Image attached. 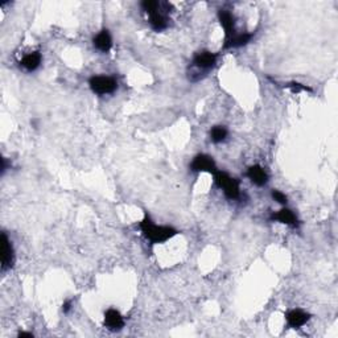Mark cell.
Segmentation results:
<instances>
[{"label": "cell", "mask_w": 338, "mask_h": 338, "mask_svg": "<svg viewBox=\"0 0 338 338\" xmlns=\"http://www.w3.org/2000/svg\"><path fill=\"white\" fill-rule=\"evenodd\" d=\"M90 89L92 92H96L98 96H106V94H111L114 92L118 87V82L111 77H106V76H94L90 78L89 81Z\"/></svg>", "instance_id": "3957f363"}, {"label": "cell", "mask_w": 338, "mask_h": 338, "mask_svg": "<svg viewBox=\"0 0 338 338\" xmlns=\"http://www.w3.org/2000/svg\"><path fill=\"white\" fill-rule=\"evenodd\" d=\"M247 177L250 178V181H251L252 184L258 185V186H263V185L267 184L268 181L267 172H266L260 165L250 166L249 171H247Z\"/></svg>", "instance_id": "30bf717a"}, {"label": "cell", "mask_w": 338, "mask_h": 338, "mask_svg": "<svg viewBox=\"0 0 338 338\" xmlns=\"http://www.w3.org/2000/svg\"><path fill=\"white\" fill-rule=\"evenodd\" d=\"M13 260H15V255H13L12 243L8 239L7 234H2V268L3 271L8 270L12 267Z\"/></svg>", "instance_id": "8992f818"}, {"label": "cell", "mask_w": 338, "mask_h": 338, "mask_svg": "<svg viewBox=\"0 0 338 338\" xmlns=\"http://www.w3.org/2000/svg\"><path fill=\"white\" fill-rule=\"evenodd\" d=\"M161 7H163V3L160 4V8L157 9L156 12L149 15V24H151L152 29H155L156 32H161L168 28L169 20L168 17L161 12Z\"/></svg>", "instance_id": "7c38bea8"}, {"label": "cell", "mask_w": 338, "mask_h": 338, "mask_svg": "<svg viewBox=\"0 0 338 338\" xmlns=\"http://www.w3.org/2000/svg\"><path fill=\"white\" fill-rule=\"evenodd\" d=\"M214 180L219 187L223 191L224 196L228 197L229 200H237L240 196V189H239V182L229 176L226 172H221L217 171L214 173Z\"/></svg>", "instance_id": "7a4b0ae2"}, {"label": "cell", "mask_w": 338, "mask_h": 338, "mask_svg": "<svg viewBox=\"0 0 338 338\" xmlns=\"http://www.w3.org/2000/svg\"><path fill=\"white\" fill-rule=\"evenodd\" d=\"M272 198H274L277 203H281V205H286L287 203V196L284 193H281L280 191H272Z\"/></svg>", "instance_id": "ac0fdd59"}, {"label": "cell", "mask_w": 338, "mask_h": 338, "mask_svg": "<svg viewBox=\"0 0 338 338\" xmlns=\"http://www.w3.org/2000/svg\"><path fill=\"white\" fill-rule=\"evenodd\" d=\"M287 89H289L292 92H300V91H312V89L309 86H305L298 82H289L286 85Z\"/></svg>", "instance_id": "e0dca14e"}, {"label": "cell", "mask_w": 338, "mask_h": 338, "mask_svg": "<svg viewBox=\"0 0 338 338\" xmlns=\"http://www.w3.org/2000/svg\"><path fill=\"white\" fill-rule=\"evenodd\" d=\"M215 62H217V54L209 50H203L194 55L193 66L198 70H209L214 66Z\"/></svg>", "instance_id": "5b68a950"}, {"label": "cell", "mask_w": 338, "mask_h": 338, "mask_svg": "<svg viewBox=\"0 0 338 338\" xmlns=\"http://www.w3.org/2000/svg\"><path fill=\"white\" fill-rule=\"evenodd\" d=\"M271 221H277L280 223L292 226V228L297 226V218H296L295 213L289 209H281L279 212L274 213V214L271 215Z\"/></svg>", "instance_id": "8fae6325"}, {"label": "cell", "mask_w": 338, "mask_h": 338, "mask_svg": "<svg viewBox=\"0 0 338 338\" xmlns=\"http://www.w3.org/2000/svg\"><path fill=\"white\" fill-rule=\"evenodd\" d=\"M18 337H33L32 333H27V332H20L18 333Z\"/></svg>", "instance_id": "ffe728a7"}, {"label": "cell", "mask_w": 338, "mask_h": 338, "mask_svg": "<svg viewBox=\"0 0 338 338\" xmlns=\"http://www.w3.org/2000/svg\"><path fill=\"white\" fill-rule=\"evenodd\" d=\"M191 169L193 172H208L214 175L217 172V165L212 156L205 154L197 155L191 164Z\"/></svg>", "instance_id": "277c9868"}, {"label": "cell", "mask_w": 338, "mask_h": 338, "mask_svg": "<svg viewBox=\"0 0 338 338\" xmlns=\"http://www.w3.org/2000/svg\"><path fill=\"white\" fill-rule=\"evenodd\" d=\"M287 323L291 328L293 329H298V328H302L303 325L307 324V321L309 320V314L305 313V312L300 311V309H292V311H289L288 313L286 314Z\"/></svg>", "instance_id": "ba28073f"}, {"label": "cell", "mask_w": 338, "mask_h": 338, "mask_svg": "<svg viewBox=\"0 0 338 338\" xmlns=\"http://www.w3.org/2000/svg\"><path fill=\"white\" fill-rule=\"evenodd\" d=\"M210 136H212V140L214 143H222L224 139L228 138V129L222 126H215L213 127Z\"/></svg>", "instance_id": "2e32d148"}, {"label": "cell", "mask_w": 338, "mask_h": 338, "mask_svg": "<svg viewBox=\"0 0 338 338\" xmlns=\"http://www.w3.org/2000/svg\"><path fill=\"white\" fill-rule=\"evenodd\" d=\"M139 228L142 230L143 235L154 245L166 242L178 233L176 229L171 228V226H157L151 221L148 215H145L144 219L139 223Z\"/></svg>", "instance_id": "6da1fadb"}, {"label": "cell", "mask_w": 338, "mask_h": 338, "mask_svg": "<svg viewBox=\"0 0 338 338\" xmlns=\"http://www.w3.org/2000/svg\"><path fill=\"white\" fill-rule=\"evenodd\" d=\"M20 64H22V66L25 69V70L34 71L41 64L40 52H33V53H29V54L24 55L22 61H20Z\"/></svg>", "instance_id": "9a60e30c"}, {"label": "cell", "mask_w": 338, "mask_h": 338, "mask_svg": "<svg viewBox=\"0 0 338 338\" xmlns=\"http://www.w3.org/2000/svg\"><path fill=\"white\" fill-rule=\"evenodd\" d=\"M71 308V302H66L64 305H62V311H64V313H68L69 311H70Z\"/></svg>", "instance_id": "d6986e66"}, {"label": "cell", "mask_w": 338, "mask_h": 338, "mask_svg": "<svg viewBox=\"0 0 338 338\" xmlns=\"http://www.w3.org/2000/svg\"><path fill=\"white\" fill-rule=\"evenodd\" d=\"M105 325L110 330H120L124 326L123 317L117 309H108L105 313Z\"/></svg>", "instance_id": "9c48e42d"}, {"label": "cell", "mask_w": 338, "mask_h": 338, "mask_svg": "<svg viewBox=\"0 0 338 338\" xmlns=\"http://www.w3.org/2000/svg\"><path fill=\"white\" fill-rule=\"evenodd\" d=\"M254 37V33H235L231 36L230 39L224 40L223 49H229V48H239V46L247 45Z\"/></svg>", "instance_id": "4fadbf2b"}, {"label": "cell", "mask_w": 338, "mask_h": 338, "mask_svg": "<svg viewBox=\"0 0 338 338\" xmlns=\"http://www.w3.org/2000/svg\"><path fill=\"white\" fill-rule=\"evenodd\" d=\"M218 20L219 24L222 25L224 31V40L230 39L231 36L235 34V28H234V17L229 11L226 9H221L218 12Z\"/></svg>", "instance_id": "52a82bcc"}, {"label": "cell", "mask_w": 338, "mask_h": 338, "mask_svg": "<svg viewBox=\"0 0 338 338\" xmlns=\"http://www.w3.org/2000/svg\"><path fill=\"white\" fill-rule=\"evenodd\" d=\"M94 46L97 49L101 50V52H108L112 46V39H111V34L107 29H103V31L99 32L96 37H94Z\"/></svg>", "instance_id": "5bb4252c"}]
</instances>
